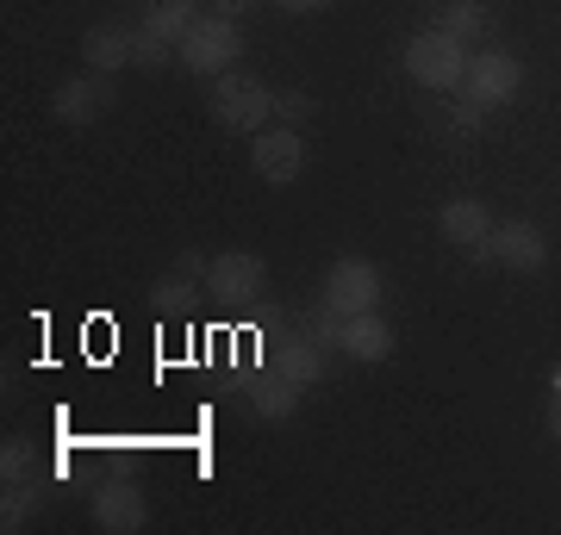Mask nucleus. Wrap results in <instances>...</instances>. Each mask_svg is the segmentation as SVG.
<instances>
[{"mask_svg":"<svg viewBox=\"0 0 561 535\" xmlns=\"http://www.w3.org/2000/svg\"><path fill=\"white\" fill-rule=\"evenodd\" d=\"M350 361H362V368H375V361L393 356V324H387L381 312H356L343 317V342H337Z\"/></svg>","mask_w":561,"mask_h":535,"instance_id":"13","label":"nucleus"},{"mask_svg":"<svg viewBox=\"0 0 561 535\" xmlns=\"http://www.w3.org/2000/svg\"><path fill=\"white\" fill-rule=\"evenodd\" d=\"M486 119V106H481V100H474V94H461V106H456V113H449V125H456V131H474V125H481Z\"/></svg>","mask_w":561,"mask_h":535,"instance_id":"24","label":"nucleus"},{"mask_svg":"<svg viewBox=\"0 0 561 535\" xmlns=\"http://www.w3.org/2000/svg\"><path fill=\"white\" fill-rule=\"evenodd\" d=\"M169 57H175V44L162 38L157 25H150V20L131 25V62H138V69H162Z\"/></svg>","mask_w":561,"mask_h":535,"instance_id":"18","label":"nucleus"},{"mask_svg":"<svg viewBox=\"0 0 561 535\" xmlns=\"http://www.w3.org/2000/svg\"><path fill=\"white\" fill-rule=\"evenodd\" d=\"M275 7H287V13H312L319 0H275Z\"/></svg>","mask_w":561,"mask_h":535,"instance_id":"28","label":"nucleus"},{"mask_svg":"<svg viewBox=\"0 0 561 535\" xmlns=\"http://www.w3.org/2000/svg\"><path fill=\"white\" fill-rule=\"evenodd\" d=\"M81 57H88V69H101V75H119L125 62H131V32L125 25H94L81 38Z\"/></svg>","mask_w":561,"mask_h":535,"instance_id":"15","label":"nucleus"},{"mask_svg":"<svg viewBox=\"0 0 561 535\" xmlns=\"http://www.w3.org/2000/svg\"><path fill=\"white\" fill-rule=\"evenodd\" d=\"M138 461H144L138 442H106V449H101V467H106V474H138Z\"/></svg>","mask_w":561,"mask_h":535,"instance_id":"22","label":"nucleus"},{"mask_svg":"<svg viewBox=\"0 0 561 535\" xmlns=\"http://www.w3.org/2000/svg\"><path fill=\"white\" fill-rule=\"evenodd\" d=\"M262 280H268L262 256L231 249V256H213V268H206V299H219V305H231V312H250V305L262 299Z\"/></svg>","mask_w":561,"mask_h":535,"instance_id":"4","label":"nucleus"},{"mask_svg":"<svg viewBox=\"0 0 561 535\" xmlns=\"http://www.w3.org/2000/svg\"><path fill=\"white\" fill-rule=\"evenodd\" d=\"M518 88H524V62L512 57V50H474V57H468L461 94H474L481 106H505Z\"/></svg>","mask_w":561,"mask_h":535,"instance_id":"7","label":"nucleus"},{"mask_svg":"<svg viewBox=\"0 0 561 535\" xmlns=\"http://www.w3.org/2000/svg\"><path fill=\"white\" fill-rule=\"evenodd\" d=\"M549 437L561 442V374H549Z\"/></svg>","mask_w":561,"mask_h":535,"instance_id":"26","label":"nucleus"},{"mask_svg":"<svg viewBox=\"0 0 561 535\" xmlns=\"http://www.w3.org/2000/svg\"><path fill=\"white\" fill-rule=\"evenodd\" d=\"M50 113H57L62 125H94L101 113H113V75H101V69H88V75L62 81L57 100H50Z\"/></svg>","mask_w":561,"mask_h":535,"instance_id":"9","label":"nucleus"},{"mask_svg":"<svg viewBox=\"0 0 561 535\" xmlns=\"http://www.w3.org/2000/svg\"><path fill=\"white\" fill-rule=\"evenodd\" d=\"M474 261H505V268H518V275H537L542 261H549V237H542L530 219L493 224V237L474 249Z\"/></svg>","mask_w":561,"mask_h":535,"instance_id":"6","label":"nucleus"},{"mask_svg":"<svg viewBox=\"0 0 561 535\" xmlns=\"http://www.w3.org/2000/svg\"><path fill=\"white\" fill-rule=\"evenodd\" d=\"M32 511H38V486H32V479H20V486L7 479V504H0V530H20V523H25Z\"/></svg>","mask_w":561,"mask_h":535,"instance_id":"20","label":"nucleus"},{"mask_svg":"<svg viewBox=\"0 0 561 535\" xmlns=\"http://www.w3.org/2000/svg\"><path fill=\"white\" fill-rule=\"evenodd\" d=\"M94 523L113 535H138L144 523H150V498L131 486V474H106L101 486H94Z\"/></svg>","mask_w":561,"mask_h":535,"instance_id":"8","label":"nucleus"},{"mask_svg":"<svg viewBox=\"0 0 561 535\" xmlns=\"http://www.w3.org/2000/svg\"><path fill=\"white\" fill-rule=\"evenodd\" d=\"M437 231L449 249H481L486 237H493V212H486L481 199H443V212H437Z\"/></svg>","mask_w":561,"mask_h":535,"instance_id":"11","label":"nucleus"},{"mask_svg":"<svg viewBox=\"0 0 561 535\" xmlns=\"http://www.w3.org/2000/svg\"><path fill=\"white\" fill-rule=\"evenodd\" d=\"M144 20L157 25L169 44H181L194 25H201V7H194V0H150V13H144Z\"/></svg>","mask_w":561,"mask_h":535,"instance_id":"17","label":"nucleus"},{"mask_svg":"<svg viewBox=\"0 0 561 535\" xmlns=\"http://www.w3.org/2000/svg\"><path fill=\"white\" fill-rule=\"evenodd\" d=\"M300 393L306 386H294V380H280L268 361H262V380H256V411L268 417V423H287V417L300 411Z\"/></svg>","mask_w":561,"mask_h":535,"instance_id":"16","label":"nucleus"},{"mask_svg":"<svg viewBox=\"0 0 561 535\" xmlns=\"http://www.w3.org/2000/svg\"><path fill=\"white\" fill-rule=\"evenodd\" d=\"M0 474H7V479L32 474V442H7V449H0Z\"/></svg>","mask_w":561,"mask_h":535,"instance_id":"23","label":"nucleus"},{"mask_svg":"<svg viewBox=\"0 0 561 535\" xmlns=\"http://www.w3.org/2000/svg\"><path fill=\"white\" fill-rule=\"evenodd\" d=\"M238 50H243V32H238V20H225V13H201V25L175 44L181 69H194V75H225V69L238 62Z\"/></svg>","mask_w":561,"mask_h":535,"instance_id":"3","label":"nucleus"},{"mask_svg":"<svg viewBox=\"0 0 561 535\" xmlns=\"http://www.w3.org/2000/svg\"><path fill=\"white\" fill-rule=\"evenodd\" d=\"M275 113H280L287 125H300L306 113H312V100H306V94H275Z\"/></svg>","mask_w":561,"mask_h":535,"instance_id":"25","label":"nucleus"},{"mask_svg":"<svg viewBox=\"0 0 561 535\" xmlns=\"http://www.w3.org/2000/svg\"><path fill=\"white\" fill-rule=\"evenodd\" d=\"M324 305H337L343 317H356V312H375L381 305V268L375 261H362V256H343L331 261V275H324Z\"/></svg>","mask_w":561,"mask_h":535,"instance_id":"5","label":"nucleus"},{"mask_svg":"<svg viewBox=\"0 0 561 535\" xmlns=\"http://www.w3.org/2000/svg\"><path fill=\"white\" fill-rule=\"evenodd\" d=\"M306 168V143L294 125H280V131H256V175L268 187H294Z\"/></svg>","mask_w":561,"mask_h":535,"instance_id":"10","label":"nucleus"},{"mask_svg":"<svg viewBox=\"0 0 561 535\" xmlns=\"http://www.w3.org/2000/svg\"><path fill=\"white\" fill-rule=\"evenodd\" d=\"M243 7H256V0H213V13H225V20H238Z\"/></svg>","mask_w":561,"mask_h":535,"instance_id":"27","label":"nucleus"},{"mask_svg":"<svg viewBox=\"0 0 561 535\" xmlns=\"http://www.w3.org/2000/svg\"><path fill=\"white\" fill-rule=\"evenodd\" d=\"M468 44L449 38L443 25H431V32H419V38L405 44V69H412V81L419 88H431V94H461V75H468Z\"/></svg>","mask_w":561,"mask_h":535,"instance_id":"1","label":"nucleus"},{"mask_svg":"<svg viewBox=\"0 0 561 535\" xmlns=\"http://www.w3.org/2000/svg\"><path fill=\"white\" fill-rule=\"evenodd\" d=\"M319 7H331V0H319Z\"/></svg>","mask_w":561,"mask_h":535,"instance_id":"29","label":"nucleus"},{"mask_svg":"<svg viewBox=\"0 0 561 535\" xmlns=\"http://www.w3.org/2000/svg\"><path fill=\"white\" fill-rule=\"evenodd\" d=\"M268 368H275L280 380H294V386H319L324 380V349L306 330H287V337L268 349Z\"/></svg>","mask_w":561,"mask_h":535,"instance_id":"12","label":"nucleus"},{"mask_svg":"<svg viewBox=\"0 0 561 535\" xmlns=\"http://www.w3.org/2000/svg\"><path fill=\"white\" fill-rule=\"evenodd\" d=\"M213 119L225 125V131H268V119H275V88H262V81L250 75H231L225 69L219 81H213Z\"/></svg>","mask_w":561,"mask_h":535,"instance_id":"2","label":"nucleus"},{"mask_svg":"<svg viewBox=\"0 0 561 535\" xmlns=\"http://www.w3.org/2000/svg\"><path fill=\"white\" fill-rule=\"evenodd\" d=\"M437 25L449 32V38H461L468 50H481L486 38H493V13H486V0H449L437 13Z\"/></svg>","mask_w":561,"mask_h":535,"instance_id":"14","label":"nucleus"},{"mask_svg":"<svg viewBox=\"0 0 561 535\" xmlns=\"http://www.w3.org/2000/svg\"><path fill=\"white\" fill-rule=\"evenodd\" d=\"M300 330H306V337H312V342H319V349H337V342H343V312H337V305H324V299H319V305L306 312V324H300Z\"/></svg>","mask_w":561,"mask_h":535,"instance_id":"19","label":"nucleus"},{"mask_svg":"<svg viewBox=\"0 0 561 535\" xmlns=\"http://www.w3.org/2000/svg\"><path fill=\"white\" fill-rule=\"evenodd\" d=\"M280 337H287V317H280L275 305H250V342H256V349H275Z\"/></svg>","mask_w":561,"mask_h":535,"instance_id":"21","label":"nucleus"}]
</instances>
